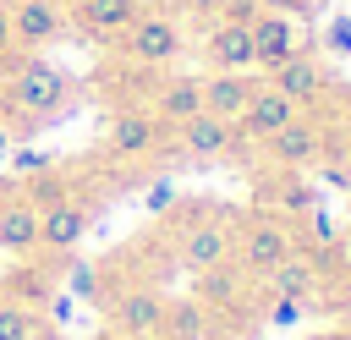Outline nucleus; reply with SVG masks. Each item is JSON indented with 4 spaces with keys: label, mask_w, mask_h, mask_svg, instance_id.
Wrapping results in <instances>:
<instances>
[{
    "label": "nucleus",
    "mask_w": 351,
    "mask_h": 340,
    "mask_svg": "<svg viewBox=\"0 0 351 340\" xmlns=\"http://www.w3.org/2000/svg\"><path fill=\"white\" fill-rule=\"evenodd\" d=\"M0 71H5V110H11V121H16V126H11L16 137L38 132L44 121H55V115L71 104V71H60V66L44 60V55L16 49V55L0 60Z\"/></svg>",
    "instance_id": "nucleus-1"
},
{
    "label": "nucleus",
    "mask_w": 351,
    "mask_h": 340,
    "mask_svg": "<svg viewBox=\"0 0 351 340\" xmlns=\"http://www.w3.org/2000/svg\"><path fill=\"white\" fill-rule=\"evenodd\" d=\"M115 44H121V55H126L132 66H143V71H165V66H176L181 49H186L181 22H176L170 11H148V5L132 16V27H126Z\"/></svg>",
    "instance_id": "nucleus-2"
},
{
    "label": "nucleus",
    "mask_w": 351,
    "mask_h": 340,
    "mask_svg": "<svg viewBox=\"0 0 351 340\" xmlns=\"http://www.w3.org/2000/svg\"><path fill=\"white\" fill-rule=\"evenodd\" d=\"M230 247H236V219L219 214V208H203V214H192V219L176 230V258H181L192 274H208V269L230 263Z\"/></svg>",
    "instance_id": "nucleus-3"
},
{
    "label": "nucleus",
    "mask_w": 351,
    "mask_h": 340,
    "mask_svg": "<svg viewBox=\"0 0 351 340\" xmlns=\"http://www.w3.org/2000/svg\"><path fill=\"white\" fill-rule=\"evenodd\" d=\"M296 241H291V225L285 219H263V214H247L236 219V247H230V263L252 280H263L280 258H291Z\"/></svg>",
    "instance_id": "nucleus-4"
},
{
    "label": "nucleus",
    "mask_w": 351,
    "mask_h": 340,
    "mask_svg": "<svg viewBox=\"0 0 351 340\" xmlns=\"http://www.w3.org/2000/svg\"><path fill=\"white\" fill-rule=\"evenodd\" d=\"M263 148V159L274 165V170H307L313 175V165L329 154V132L313 121V115H296V121H285L269 143H258Z\"/></svg>",
    "instance_id": "nucleus-5"
},
{
    "label": "nucleus",
    "mask_w": 351,
    "mask_h": 340,
    "mask_svg": "<svg viewBox=\"0 0 351 340\" xmlns=\"http://www.w3.org/2000/svg\"><path fill=\"white\" fill-rule=\"evenodd\" d=\"M66 33H71V16H66L60 0H22V5H11V38H16V49L38 55V49L60 44Z\"/></svg>",
    "instance_id": "nucleus-6"
},
{
    "label": "nucleus",
    "mask_w": 351,
    "mask_h": 340,
    "mask_svg": "<svg viewBox=\"0 0 351 340\" xmlns=\"http://www.w3.org/2000/svg\"><path fill=\"white\" fill-rule=\"evenodd\" d=\"M88 225H93V208L77 192H60L55 203H38V247L44 252H77Z\"/></svg>",
    "instance_id": "nucleus-7"
},
{
    "label": "nucleus",
    "mask_w": 351,
    "mask_h": 340,
    "mask_svg": "<svg viewBox=\"0 0 351 340\" xmlns=\"http://www.w3.org/2000/svg\"><path fill=\"white\" fill-rule=\"evenodd\" d=\"M176 148L186 154V159H197V165H208V159H230L236 148H241V132H236V121H225V115H192V121H181L176 126Z\"/></svg>",
    "instance_id": "nucleus-8"
},
{
    "label": "nucleus",
    "mask_w": 351,
    "mask_h": 340,
    "mask_svg": "<svg viewBox=\"0 0 351 340\" xmlns=\"http://www.w3.org/2000/svg\"><path fill=\"white\" fill-rule=\"evenodd\" d=\"M110 324H115L121 335L154 340V335L170 324V302H165L154 285H126V291H115V302H110Z\"/></svg>",
    "instance_id": "nucleus-9"
},
{
    "label": "nucleus",
    "mask_w": 351,
    "mask_h": 340,
    "mask_svg": "<svg viewBox=\"0 0 351 340\" xmlns=\"http://www.w3.org/2000/svg\"><path fill=\"white\" fill-rule=\"evenodd\" d=\"M269 88H280L291 104H318L329 93V71L324 60H313V44H296L274 71H269Z\"/></svg>",
    "instance_id": "nucleus-10"
},
{
    "label": "nucleus",
    "mask_w": 351,
    "mask_h": 340,
    "mask_svg": "<svg viewBox=\"0 0 351 340\" xmlns=\"http://www.w3.org/2000/svg\"><path fill=\"white\" fill-rule=\"evenodd\" d=\"M302 115V104H291L280 88H269V82H258L252 88V99H247V110L236 115V132H241V143H269L285 121H296Z\"/></svg>",
    "instance_id": "nucleus-11"
},
{
    "label": "nucleus",
    "mask_w": 351,
    "mask_h": 340,
    "mask_svg": "<svg viewBox=\"0 0 351 340\" xmlns=\"http://www.w3.org/2000/svg\"><path fill=\"white\" fill-rule=\"evenodd\" d=\"M159 137H165V126H159L148 110H132V104L104 121V148H110L115 159H143V154L159 148Z\"/></svg>",
    "instance_id": "nucleus-12"
},
{
    "label": "nucleus",
    "mask_w": 351,
    "mask_h": 340,
    "mask_svg": "<svg viewBox=\"0 0 351 340\" xmlns=\"http://www.w3.org/2000/svg\"><path fill=\"white\" fill-rule=\"evenodd\" d=\"M203 60L208 71H252V27L247 16H219L203 38Z\"/></svg>",
    "instance_id": "nucleus-13"
},
{
    "label": "nucleus",
    "mask_w": 351,
    "mask_h": 340,
    "mask_svg": "<svg viewBox=\"0 0 351 340\" xmlns=\"http://www.w3.org/2000/svg\"><path fill=\"white\" fill-rule=\"evenodd\" d=\"M137 11H143V0H77L71 27H77L82 38H93V44H115V38L132 27Z\"/></svg>",
    "instance_id": "nucleus-14"
},
{
    "label": "nucleus",
    "mask_w": 351,
    "mask_h": 340,
    "mask_svg": "<svg viewBox=\"0 0 351 340\" xmlns=\"http://www.w3.org/2000/svg\"><path fill=\"white\" fill-rule=\"evenodd\" d=\"M247 27H252V71H274L291 49H296V27H291V16H280V11H258V16H247Z\"/></svg>",
    "instance_id": "nucleus-15"
},
{
    "label": "nucleus",
    "mask_w": 351,
    "mask_h": 340,
    "mask_svg": "<svg viewBox=\"0 0 351 340\" xmlns=\"http://www.w3.org/2000/svg\"><path fill=\"white\" fill-rule=\"evenodd\" d=\"M148 115H154L165 132H176L181 121L203 115V82H197V77H165L159 93H154V104H148Z\"/></svg>",
    "instance_id": "nucleus-16"
},
{
    "label": "nucleus",
    "mask_w": 351,
    "mask_h": 340,
    "mask_svg": "<svg viewBox=\"0 0 351 340\" xmlns=\"http://www.w3.org/2000/svg\"><path fill=\"white\" fill-rule=\"evenodd\" d=\"M0 247L16 252V258L38 247V208H33V197H27L22 186H11V192L0 197Z\"/></svg>",
    "instance_id": "nucleus-17"
},
{
    "label": "nucleus",
    "mask_w": 351,
    "mask_h": 340,
    "mask_svg": "<svg viewBox=\"0 0 351 340\" xmlns=\"http://www.w3.org/2000/svg\"><path fill=\"white\" fill-rule=\"evenodd\" d=\"M197 82H203V110H208V115H225V121H236V115L247 110L252 88H258L252 71H208V77H197Z\"/></svg>",
    "instance_id": "nucleus-18"
},
{
    "label": "nucleus",
    "mask_w": 351,
    "mask_h": 340,
    "mask_svg": "<svg viewBox=\"0 0 351 340\" xmlns=\"http://www.w3.org/2000/svg\"><path fill=\"white\" fill-rule=\"evenodd\" d=\"M318 285V258L313 252H291L263 274V296H285V302H313Z\"/></svg>",
    "instance_id": "nucleus-19"
},
{
    "label": "nucleus",
    "mask_w": 351,
    "mask_h": 340,
    "mask_svg": "<svg viewBox=\"0 0 351 340\" xmlns=\"http://www.w3.org/2000/svg\"><path fill=\"white\" fill-rule=\"evenodd\" d=\"M274 203H280V214H291V219H302L307 208H318V192H313V175H307V170H280V186H274Z\"/></svg>",
    "instance_id": "nucleus-20"
},
{
    "label": "nucleus",
    "mask_w": 351,
    "mask_h": 340,
    "mask_svg": "<svg viewBox=\"0 0 351 340\" xmlns=\"http://www.w3.org/2000/svg\"><path fill=\"white\" fill-rule=\"evenodd\" d=\"M0 340H38V307L0 296Z\"/></svg>",
    "instance_id": "nucleus-21"
},
{
    "label": "nucleus",
    "mask_w": 351,
    "mask_h": 340,
    "mask_svg": "<svg viewBox=\"0 0 351 340\" xmlns=\"http://www.w3.org/2000/svg\"><path fill=\"white\" fill-rule=\"evenodd\" d=\"M252 285V274H241L236 263H219V269H208L203 274V296L208 302H225V307H236V296Z\"/></svg>",
    "instance_id": "nucleus-22"
},
{
    "label": "nucleus",
    "mask_w": 351,
    "mask_h": 340,
    "mask_svg": "<svg viewBox=\"0 0 351 340\" xmlns=\"http://www.w3.org/2000/svg\"><path fill=\"white\" fill-rule=\"evenodd\" d=\"M176 197H181V192H176V181H170V175H159V181L143 192V208H148V214H165V208H176Z\"/></svg>",
    "instance_id": "nucleus-23"
},
{
    "label": "nucleus",
    "mask_w": 351,
    "mask_h": 340,
    "mask_svg": "<svg viewBox=\"0 0 351 340\" xmlns=\"http://www.w3.org/2000/svg\"><path fill=\"white\" fill-rule=\"evenodd\" d=\"M5 159L16 165V175H49V154H44V148H22V154L11 148Z\"/></svg>",
    "instance_id": "nucleus-24"
},
{
    "label": "nucleus",
    "mask_w": 351,
    "mask_h": 340,
    "mask_svg": "<svg viewBox=\"0 0 351 340\" xmlns=\"http://www.w3.org/2000/svg\"><path fill=\"white\" fill-rule=\"evenodd\" d=\"M302 313H307V302H285V296H269V324H274V329H291Z\"/></svg>",
    "instance_id": "nucleus-25"
},
{
    "label": "nucleus",
    "mask_w": 351,
    "mask_h": 340,
    "mask_svg": "<svg viewBox=\"0 0 351 340\" xmlns=\"http://www.w3.org/2000/svg\"><path fill=\"white\" fill-rule=\"evenodd\" d=\"M329 313L340 318V324H351V269L335 280V296H329Z\"/></svg>",
    "instance_id": "nucleus-26"
},
{
    "label": "nucleus",
    "mask_w": 351,
    "mask_h": 340,
    "mask_svg": "<svg viewBox=\"0 0 351 340\" xmlns=\"http://www.w3.org/2000/svg\"><path fill=\"white\" fill-rule=\"evenodd\" d=\"M99 291V269L93 263H71V296H93Z\"/></svg>",
    "instance_id": "nucleus-27"
},
{
    "label": "nucleus",
    "mask_w": 351,
    "mask_h": 340,
    "mask_svg": "<svg viewBox=\"0 0 351 340\" xmlns=\"http://www.w3.org/2000/svg\"><path fill=\"white\" fill-rule=\"evenodd\" d=\"M324 38H329L335 55H351V16H329V33Z\"/></svg>",
    "instance_id": "nucleus-28"
},
{
    "label": "nucleus",
    "mask_w": 351,
    "mask_h": 340,
    "mask_svg": "<svg viewBox=\"0 0 351 340\" xmlns=\"http://www.w3.org/2000/svg\"><path fill=\"white\" fill-rule=\"evenodd\" d=\"M5 55H16V38H11V5L0 0V60Z\"/></svg>",
    "instance_id": "nucleus-29"
},
{
    "label": "nucleus",
    "mask_w": 351,
    "mask_h": 340,
    "mask_svg": "<svg viewBox=\"0 0 351 340\" xmlns=\"http://www.w3.org/2000/svg\"><path fill=\"white\" fill-rule=\"evenodd\" d=\"M11 143H16V132H11V126H5V121H0V159H5V154H11Z\"/></svg>",
    "instance_id": "nucleus-30"
},
{
    "label": "nucleus",
    "mask_w": 351,
    "mask_h": 340,
    "mask_svg": "<svg viewBox=\"0 0 351 340\" xmlns=\"http://www.w3.org/2000/svg\"><path fill=\"white\" fill-rule=\"evenodd\" d=\"M110 340H143V335H121V329H115V335H110Z\"/></svg>",
    "instance_id": "nucleus-31"
},
{
    "label": "nucleus",
    "mask_w": 351,
    "mask_h": 340,
    "mask_svg": "<svg viewBox=\"0 0 351 340\" xmlns=\"http://www.w3.org/2000/svg\"><path fill=\"white\" fill-rule=\"evenodd\" d=\"M346 214H351V186H346Z\"/></svg>",
    "instance_id": "nucleus-32"
},
{
    "label": "nucleus",
    "mask_w": 351,
    "mask_h": 340,
    "mask_svg": "<svg viewBox=\"0 0 351 340\" xmlns=\"http://www.w3.org/2000/svg\"><path fill=\"white\" fill-rule=\"evenodd\" d=\"M5 5H22V0H5Z\"/></svg>",
    "instance_id": "nucleus-33"
}]
</instances>
